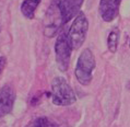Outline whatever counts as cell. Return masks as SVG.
Wrapping results in <instances>:
<instances>
[{
    "mask_svg": "<svg viewBox=\"0 0 130 127\" xmlns=\"http://www.w3.org/2000/svg\"><path fill=\"white\" fill-rule=\"evenodd\" d=\"M121 0H101L99 12L105 22H111L118 16V10Z\"/></svg>",
    "mask_w": 130,
    "mask_h": 127,
    "instance_id": "obj_7",
    "label": "cell"
},
{
    "mask_svg": "<svg viewBox=\"0 0 130 127\" xmlns=\"http://www.w3.org/2000/svg\"><path fill=\"white\" fill-rule=\"evenodd\" d=\"M95 68V57L91 49L85 48L79 56L77 67H75V77L77 80L83 86H89L92 81V72Z\"/></svg>",
    "mask_w": 130,
    "mask_h": 127,
    "instance_id": "obj_3",
    "label": "cell"
},
{
    "mask_svg": "<svg viewBox=\"0 0 130 127\" xmlns=\"http://www.w3.org/2000/svg\"><path fill=\"white\" fill-rule=\"evenodd\" d=\"M83 0H53L45 17V35L53 37L61 26L80 13Z\"/></svg>",
    "mask_w": 130,
    "mask_h": 127,
    "instance_id": "obj_1",
    "label": "cell"
},
{
    "mask_svg": "<svg viewBox=\"0 0 130 127\" xmlns=\"http://www.w3.org/2000/svg\"><path fill=\"white\" fill-rule=\"evenodd\" d=\"M6 63H7L6 57L0 56V75H1V72L3 71V69H5V67H6Z\"/></svg>",
    "mask_w": 130,
    "mask_h": 127,
    "instance_id": "obj_11",
    "label": "cell"
},
{
    "mask_svg": "<svg viewBox=\"0 0 130 127\" xmlns=\"http://www.w3.org/2000/svg\"><path fill=\"white\" fill-rule=\"evenodd\" d=\"M39 2L41 0H24L21 5V12L27 19H33L35 10L37 9Z\"/></svg>",
    "mask_w": 130,
    "mask_h": 127,
    "instance_id": "obj_8",
    "label": "cell"
},
{
    "mask_svg": "<svg viewBox=\"0 0 130 127\" xmlns=\"http://www.w3.org/2000/svg\"><path fill=\"white\" fill-rule=\"evenodd\" d=\"M71 45L68 39V35L66 32H60L57 37L55 44V53H56V61L58 68L61 71H67L70 64L71 56Z\"/></svg>",
    "mask_w": 130,
    "mask_h": 127,
    "instance_id": "obj_5",
    "label": "cell"
},
{
    "mask_svg": "<svg viewBox=\"0 0 130 127\" xmlns=\"http://www.w3.org/2000/svg\"><path fill=\"white\" fill-rule=\"evenodd\" d=\"M119 36H120V33H119V30L117 27L113 29V30L110 31L109 35H108L107 46H108V49H109L111 53H115L117 50L118 42H119Z\"/></svg>",
    "mask_w": 130,
    "mask_h": 127,
    "instance_id": "obj_9",
    "label": "cell"
},
{
    "mask_svg": "<svg viewBox=\"0 0 130 127\" xmlns=\"http://www.w3.org/2000/svg\"><path fill=\"white\" fill-rule=\"evenodd\" d=\"M52 97L56 105H71L75 102V94L72 88L61 77H56L52 81Z\"/></svg>",
    "mask_w": 130,
    "mask_h": 127,
    "instance_id": "obj_2",
    "label": "cell"
},
{
    "mask_svg": "<svg viewBox=\"0 0 130 127\" xmlns=\"http://www.w3.org/2000/svg\"><path fill=\"white\" fill-rule=\"evenodd\" d=\"M37 124L38 127H59L56 123L52 122L49 118H46V117H41V118H37Z\"/></svg>",
    "mask_w": 130,
    "mask_h": 127,
    "instance_id": "obj_10",
    "label": "cell"
},
{
    "mask_svg": "<svg viewBox=\"0 0 130 127\" xmlns=\"http://www.w3.org/2000/svg\"><path fill=\"white\" fill-rule=\"evenodd\" d=\"M26 127H38V124H37V121H33L32 123H30V124H28Z\"/></svg>",
    "mask_w": 130,
    "mask_h": 127,
    "instance_id": "obj_12",
    "label": "cell"
},
{
    "mask_svg": "<svg viewBox=\"0 0 130 127\" xmlns=\"http://www.w3.org/2000/svg\"><path fill=\"white\" fill-rule=\"evenodd\" d=\"M15 101V91L11 84L3 86L0 90V117L11 113Z\"/></svg>",
    "mask_w": 130,
    "mask_h": 127,
    "instance_id": "obj_6",
    "label": "cell"
},
{
    "mask_svg": "<svg viewBox=\"0 0 130 127\" xmlns=\"http://www.w3.org/2000/svg\"><path fill=\"white\" fill-rule=\"evenodd\" d=\"M88 30H89V21L86 19L85 14L83 12H80L75 17L73 23L71 24L69 29V32L67 33L72 50H77L83 45Z\"/></svg>",
    "mask_w": 130,
    "mask_h": 127,
    "instance_id": "obj_4",
    "label": "cell"
}]
</instances>
